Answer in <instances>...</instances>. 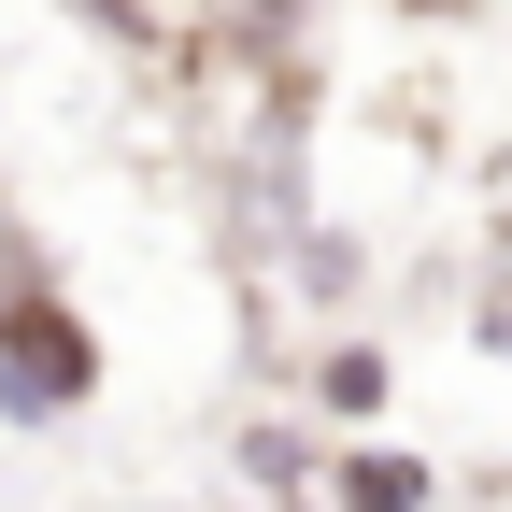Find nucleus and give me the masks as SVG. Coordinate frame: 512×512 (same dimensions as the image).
<instances>
[{"label":"nucleus","instance_id":"1","mask_svg":"<svg viewBox=\"0 0 512 512\" xmlns=\"http://www.w3.org/2000/svg\"><path fill=\"white\" fill-rule=\"evenodd\" d=\"M86 399H100L86 313L43 285V256H0V413H15V427H72Z\"/></svg>","mask_w":512,"mask_h":512},{"label":"nucleus","instance_id":"2","mask_svg":"<svg viewBox=\"0 0 512 512\" xmlns=\"http://www.w3.org/2000/svg\"><path fill=\"white\" fill-rule=\"evenodd\" d=\"M328 484H342V498H370V512H413V498H427V456H342Z\"/></svg>","mask_w":512,"mask_h":512},{"label":"nucleus","instance_id":"3","mask_svg":"<svg viewBox=\"0 0 512 512\" xmlns=\"http://www.w3.org/2000/svg\"><path fill=\"white\" fill-rule=\"evenodd\" d=\"M313 399H328V413H384V356H370V342H342L328 370H313Z\"/></svg>","mask_w":512,"mask_h":512},{"label":"nucleus","instance_id":"4","mask_svg":"<svg viewBox=\"0 0 512 512\" xmlns=\"http://www.w3.org/2000/svg\"><path fill=\"white\" fill-rule=\"evenodd\" d=\"M484 342H498V356H512V285H498V299H484Z\"/></svg>","mask_w":512,"mask_h":512}]
</instances>
